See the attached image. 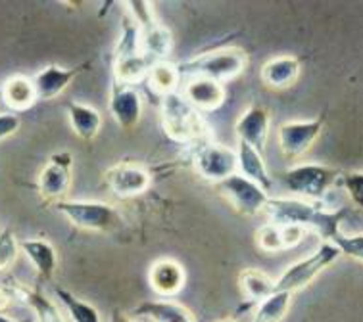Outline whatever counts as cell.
Wrapping results in <instances>:
<instances>
[{
	"label": "cell",
	"instance_id": "1",
	"mask_svg": "<svg viewBox=\"0 0 363 322\" xmlns=\"http://www.w3.org/2000/svg\"><path fill=\"white\" fill-rule=\"evenodd\" d=\"M264 213L269 223L300 226L306 232L313 230L325 238V242H330L340 232V215L337 211H327L321 204L306 202L300 197H269Z\"/></svg>",
	"mask_w": 363,
	"mask_h": 322
},
{
	"label": "cell",
	"instance_id": "2",
	"mask_svg": "<svg viewBox=\"0 0 363 322\" xmlns=\"http://www.w3.org/2000/svg\"><path fill=\"white\" fill-rule=\"evenodd\" d=\"M340 171L329 165L298 163L283 173L284 188L306 202L321 204L337 183Z\"/></svg>",
	"mask_w": 363,
	"mask_h": 322
},
{
	"label": "cell",
	"instance_id": "3",
	"mask_svg": "<svg viewBox=\"0 0 363 322\" xmlns=\"http://www.w3.org/2000/svg\"><path fill=\"white\" fill-rule=\"evenodd\" d=\"M56 209L81 230L91 232H118L123 226V217L113 205L104 202H83V200H64L56 204Z\"/></svg>",
	"mask_w": 363,
	"mask_h": 322
},
{
	"label": "cell",
	"instance_id": "4",
	"mask_svg": "<svg viewBox=\"0 0 363 322\" xmlns=\"http://www.w3.org/2000/svg\"><path fill=\"white\" fill-rule=\"evenodd\" d=\"M340 255L342 253L335 243L323 242L311 255L292 263L281 272V276L275 280V292H286V294L294 296L296 292L310 286L317 276L325 269H329Z\"/></svg>",
	"mask_w": 363,
	"mask_h": 322
},
{
	"label": "cell",
	"instance_id": "5",
	"mask_svg": "<svg viewBox=\"0 0 363 322\" xmlns=\"http://www.w3.org/2000/svg\"><path fill=\"white\" fill-rule=\"evenodd\" d=\"M162 125L164 131L177 142H194L204 137L206 132L200 113L179 91L162 96Z\"/></svg>",
	"mask_w": 363,
	"mask_h": 322
},
{
	"label": "cell",
	"instance_id": "6",
	"mask_svg": "<svg viewBox=\"0 0 363 322\" xmlns=\"http://www.w3.org/2000/svg\"><path fill=\"white\" fill-rule=\"evenodd\" d=\"M248 66L245 50L240 48H219L213 52L202 54L199 58L189 59L179 71L191 73V77H208L223 85L225 81H231L242 75Z\"/></svg>",
	"mask_w": 363,
	"mask_h": 322
},
{
	"label": "cell",
	"instance_id": "7",
	"mask_svg": "<svg viewBox=\"0 0 363 322\" xmlns=\"http://www.w3.org/2000/svg\"><path fill=\"white\" fill-rule=\"evenodd\" d=\"M216 186L233 209L240 215H246V217H254V215L265 211V205L271 197L269 192H265L259 184H256L250 178L242 177L240 173L225 178L223 183L216 184Z\"/></svg>",
	"mask_w": 363,
	"mask_h": 322
},
{
	"label": "cell",
	"instance_id": "8",
	"mask_svg": "<svg viewBox=\"0 0 363 322\" xmlns=\"http://www.w3.org/2000/svg\"><path fill=\"white\" fill-rule=\"evenodd\" d=\"M194 171L204 180L213 184L223 183L225 178L238 173L237 150L216 142L200 146L194 154Z\"/></svg>",
	"mask_w": 363,
	"mask_h": 322
},
{
	"label": "cell",
	"instance_id": "9",
	"mask_svg": "<svg viewBox=\"0 0 363 322\" xmlns=\"http://www.w3.org/2000/svg\"><path fill=\"white\" fill-rule=\"evenodd\" d=\"M73 156L67 151L54 154L39 173V194L45 202H64L72 190Z\"/></svg>",
	"mask_w": 363,
	"mask_h": 322
},
{
	"label": "cell",
	"instance_id": "10",
	"mask_svg": "<svg viewBox=\"0 0 363 322\" xmlns=\"http://www.w3.org/2000/svg\"><path fill=\"white\" fill-rule=\"evenodd\" d=\"M325 125V115L308 121H286L277 129V144L284 158L298 159L315 144Z\"/></svg>",
	"mask_w": 363,
	"mask_h": 322
},
{
	"label": "cell",
	"instance_id": "11",
	"mask_svg": "<svg viewBox=\"0 0 363 322\" xmlns=\"http://www.w3.org/2000/svg\"><path fill=\"white\" fill-rule=\"evenodd\" d=\"M104 180L118 197H135L148 190L150 173L143 165L118 163L104 173Z\"/></svg>",
	"mask_w": 363,
	"mask_h": 322
},
{
	"label": "cell",
	"instance_id": "12",
	"mask_svg": "<svg viewBox=\"0 0 363 322\" xmlns=\"http://www.w3.org/2000/svg\"><path fill=\"white\" fill-rule=\"evenodd\" d=\"M91 64H79L75 67H62L56 66V64H48L40 71H37V75L33 77L35 91H37V98L39 100H54L58 98L62 92L66 91L67 86L72 85L75 77L83 73L85 69H89Z\"/></svg>",
	"mask_w": 363,
	"mask_h": 322
},
{
	"label": "cell",
	"instance_id": "13",
	"mask_svg": "<svg viewBox=\"0 0 363 322\" xmlns=\"http://www.w3.org/2000/svg\"><path fill=\"white\" fill-rule=\"evenodd\" d=\"M108 105H110L113 121L123 131H131L139 125L140 117H143V98H140V94L135 86L113 83Z\"/></svg>",
	"mask_w": 363,
	"mask_h": 322
},
{
	"label": "cell",
	"instance_id": "14",
	"mask_svg": "<svg viewBox=\"0 0 363 322\" xmlns=\"http://www.w3.org/2000/svg\"><path fill=\"white\" fill-rule=\"evenodd\" d=\"M185 282L186 272L183 269V265L175 261V259H169V257L158 259L148 269V284H150V288L154 289V294H158L164 299L177 296L179 292L185 288Z\"/></svg>",
	"mask_w": 363,
	"mask_h": 322
},
{
	"label": "cell",
	"instance_id": "15",
	"mask_svg": "<svg viewBox=\"0 0 363 322\" xmlns=\"http://www.w3.org/2000/svg\"><path fill=\"white\" fill-rule=\"evenodd\" d=\"M235 131H237L238 140L254 146L256 150L264 151L271 132V113L264 105H250L237 119Z\"/></svg>",
	"mask_w": 363,
	"mask_h": 322
},
{
	"label": "cell",
	"instance_id": "16",
	"mask_svg": "<svg viewBox=\"0 0 363 322\" xmlns=\"http://www.w3.org/2000/svg\"><path fill=\"white\" fill-rule=\"evenodd\" d=\"M181 94L196 112H213L225 102V86L208 77H191Z\"/></svg>",
	"mask_w": 363,
	"mask_h": 322
},
{
	"label": "cell",
	"instance_id": "17",
	"mask_svg": "<svg viewBox=\"0 0 363 322\" xmlns=\"http://www.w3.org/2000/svg\"><path fill=\"white\" fill-rule=\"evenodd\" d=\"M21 251L35 267V272L40 280L52 282L58 269V251L52 243L45 238H27L21 242Z\"/></svg>",
	"mask_w": 363,
	"mask_h": 322
},
{
	"label": "cell",
	"instance_id": "18",
	"mask_svg": "<svg viewBox=\"0 0 363 322\" xmlns=\"http://www.w3.org/2000/svg\"><path fill=\"white\" fill-rule=\"evenodd\" d=\"M302 62L291 54H281L267 59L262 67V81L271 88H291L300 77Z\"/></svg>",
	"mask_w": 363,
	"mask_h": 322
},
{
	"label": "cell",
	"instance_id": "19",
	"mask_svg": "<svg viewBox=\"0 0 363 322\" xmlns=\"http://www.w3.org/2000/svg\"><path fill=\"white\" fill-rule=\"evenodd\" d=\"M0 96H2L4 104L13 113L26 112L35 102H39L37 91H35L33 77H27V75H21V73L8 77L2 83V86H0Z\"/></svg>",
	"mask_w": 363,
	"mask_h": 322
},
{
	"label": "cell",
	"instance_id": "20",
	"mask_svg": "<svg viewBox=\"0 0 363 322\" xmlns=\"http://www.w3.org/2000/svg\"><path fill=\"white\" fill-rule=\"evenodd\" d=\"M8 289H10L13 299H20L21 303H26L27 307L33 309L39 322H67L66 316L62 315V311L58 309V305L50 301L39 289L27 288L21 284H10Z\"/></svg>",
	"mask_w": 363,
	"mask_h": 322
},
{
	"label": "cell",
	"instance_id": "21",
	"mask_svg": "<svg viewBox=\"0 0 363 322\" xmlns=\"http://www.w3.org/2000/svg\"><path fill=\"white\" fill-rule=\"evenodd\" d=\"M133 316H143L152 322H196L194 315L185 305L172 299H154V301L139 303Z\"/></svg>",
	"mask_w": 363,
	"mask_h": 322
},
{
	"label": "cell",
	"instance_id": "22",
	"mask_svg": "<svg viewBox=\"0 0 363 322\" xmlns=\"http://www.w3.org/2000/svg\"><path fill=\"white\" fill-rule=\"evenodd\" d=\"M237 156L238 173L242 177L250 178L256 184H259L265 192H269L271 186H273V178H271L269 171H267V165H265L262 151L256 150L254 146L246 144L242 140H238Z\"/></svg>",
	"mask_w": 363,
	"mask_h": 322
},
{
	"label": "cell",
	"instance_id": "23",
	"mask_svg": "<svg viewBox=\"0 0 363 322\" xmlns=\"http://www.w3.org/2000/svg\"><path fill=\"white\" fill-rule=\"evenodd\" d=\"M67 117H69L73 132L81 140L89 142L99 137L100 129H102V115L96 108L81 104V102H72V104H67Z\"/></svg>",
	"mask_w": 363,
	"mask_h": 322
},
{
	"label": "cell",
	"instance_id": "24",
	"mask_svg": "<svg viewBox=\"0 0 363 322\" xmlns=\"http://www.w3.org/2000/svg\"><path fill=\"white\" fill-rule=\"evenodd\" d=\"M150 67H152V59L145 54L119 56L113 62V79L119 85L133 86L143 79H148Z\"/></svg>",
	"mask_w": 363,
	"mask_h": 322
},
{
	"label": "cell",
	"instance_id": "25",
	"mask_svg": "<svg viewBox=\"0 0 363 322\" xmlns=\"http://www.w3.org/2000/svg\"><path fill=\"white\" fill-rule=\"evenodd\" d=\"M238 286L248 301L262 303L275 294V280L262 269H245L238 275Z\"/></svg>",
	"mask_w": 363,
	"mask_h": 322
},
{
	"label": "cell",
	"instance_id": "26",
	"mask_svg": "<svg viewBox=\"0 0 363 322\" xmlns=\"http://www.w3.org/2000/svg\"><path fill=\"white\" fill-rule=\"evenodd\" d=\"M140 46L143 54L156 62H165L173 48V37L169 29L162 23L150 27V29H140Z\"/></svg>",
	"mask_w": 363,
	"mask_h": 322
},
{
	"label": "cell",
	"instance_id": "27",
	"mask_svg": "<svg viewBox=\"0 0 363 322\" xmlns=\"http://www.w3.org/2000/svg\"><path fill=\"white\" fill-rule=\"evenodd\" d=\"M54 294L58 297V301L66 307L67 315L73 322H102V316H100L99 309L94 305L83 301L77 296H73L72 292H67L66 288L56 286Z\"/></svg>",
	"mask_w": 363,
	"mask_h": 322
},
{
	"label": "cell",
	"instance_id": "28",
	"mask_svg": "<svg viewBox=\"0 0 363 322\" xmlns=\"http://www.w3.org/2000/svg\"><path fill=\"white\" fill-rule=\"evenodd\" d=\"M179 66H173L172 62H154L150 71H148V83L154 91L160 92L162 96L169 94V92H177L179 86Z\"/></svg>",
	"mask_w": 363,
	"mask_h": 322
},
{
	"label": "cell",
	"instance_id": "29",
	"mask_svg": "<svg viewBox=\"0 0 363 322\" xmlns=\"http://www.w3.org/2000/svg\"><path fill=\"white\" fill-rule=\"evenodd\" d=\"M292 294L275 292L273 296L258 303V309L254 313V322H281L291 309Z\"/></svg>",
	"mask_w": 363,
	"mask_h": 322
},
{
	"label": "cell",
	"instance_id": "30",
	"mask_svg": "<svg viewBox=\"0 0 363 322\" xmlns=\"http://www.w3.org/2000/svg\"><path fill=\"white\" fill-rule=\"evenodd\" d=\"M256 243L258 248L265 253H281L286 250V242H284L283 226L275 223H265L256 230Z\"/></svg>",
	"mask_w": 363,
	"mask_h": 322
},
{
	"label": "cell",
	"instance_id": "31",
	"mask_svg": "<svg viewBox=\"0 0 363 322\" xmlns=\"http://www.w3.org/2000/svg\"><path fill=\"white\" fill-rule=\"evenodd\" d=\"M21 253V242L12 229L0 230V272L12 269Z\"/></svg>",
	"mask_w": 363,
	"mask_h": 322
},
{
	"label": "cell",
	"instance_id": "32",
	"mask_svg": "<svg viewBox=\"0 0 363 322\" xmlns=\"http://www.w3.org/2000/svg\"><path fill=\"white\" fill-rule=\"evenodd\" d=\"M123 6L129 10V18H131L140 29H150V27L158 25L160 21L154 13V4L152 2H146V0H129L123 2Z\"/></svg>",
	"mask_w": 363,
	"mask_h": 322
},
{
	"label": "cell",
	"instance_id": "33",
	"mask_svg": "<svg viewBox=\"0 0 363 322\" xmlns=\"http://www.w3.org/2000/svg\"><path fill=\"white\" fill-rule=\"evenodd\" d=\"M330 242L337 246L340 253L346 257H350L357 263H363V234H350L346 236L342 232H338L337 236L333 238Z\"/></svg>",
	"mask_w": 363,
	"mask_h": 322
},
{
	"label": "cell",
	"instance_id": "34",
	"mask_svg": "<svg viewBox=\"0 0 363 322\" xmlns=\"http://www.w3.org/2000/svg\"><path fill=\"white\" fill-rule=\"evenodd\" d=\"M342 183L352 202L363 209V173H346L342 175Z\"/></svg>",
	"mask_w": 363,
	"mask_h": 322
},
{
	"label": "cell",
	"instance_id": "35",
	"mask_svg": "<svg viewBox=\"0 0 363 322\" xmlns=\"http://www.w3.org/2000/svg\"><path fill=\"white\" fill-rule=\"evenodd\" d=\"M20 125H21V119L18 117V113H13V112L0 113V142L20 131Z\"/></svg>",
	"mask_w": 363,
	"mask_h": 322
},
{
	"label": "cell",
	"instance_id": "36",
	"mask_svg": "<svg viewBox=\"0 0 363 322\" xmlns=\"http://www.w3.org/2000/svg\"><path fill=\"white\" fill-rule=\"evenodd\" d=\"M12 303L13 297L12 294H10L8 286H2V284H0V313H6V311L12 307Z\"/></svg>",
	"mask_w": 363,
	"mask_h": 322
},
{
	"label": "cell",
	"instance_id": "37",
	"mask_svg": "<svg viewBox=\"0 0 363 322\" xmlns=\"http://www.w3.org/2000/svg\"><path fill=\"white\" fill-rule=\"evenodd\" d=\"M108 322H139V321H135V316L127 315V313H123V311L116 309L112 315H110V321Z\"/></svg>",
	"mask_w": 363,
	"mask_h": 322
},
{
	"label": "cell",
	"instance_id": "38",
	"mask_svg": "<svg viewBox=\"0 0 363 322\" xmlns=\"http://www.w3.org/2000/svg\"><path fill=\"white\" fill-rule=\"evenodd\" d=\"M0 322H29L26 318V321H23V318H12V316H6L4 315V313H0Z\"/></svg>",
	"mask_w": 363,
	"mask_h": 322
},
{
	"label": "cell",
	"instance_id": "39",
	"mask_svg": "<svg viewBox=\"0 0 363 322\" xmlns=\"http://www.w3.org/2000/svg\"><path fill=\"white\" fill-rule=\"evenodd\" d=\"M219 322H238L237 318H233V316H227V318H221Z\"/></svg>",
	"mask_w": 363,
	"mask_h": 322
}]
</instances>
